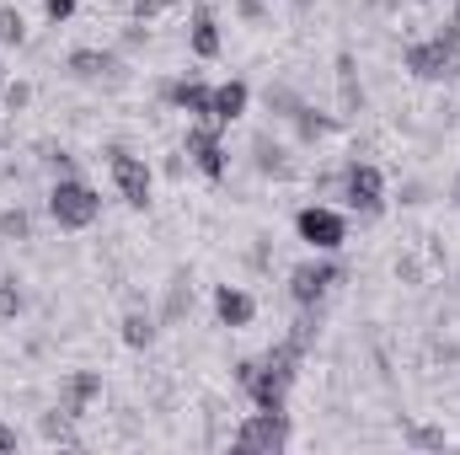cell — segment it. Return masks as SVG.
Listing matches in <instances>:
<instances>
[{
	"mask_svg": "<svg viewBox=\"0 0 460 455\" xmlns=\"http://www.w3.org/2000/svg\"><path fill=\"white\" fill-rule=\"evenodd\" d=\"M102 397V370H70L59 380V413L65 418H86V407Z\"/></svg>",
	"mask_w": 460,
	"mask_h": 455,
	"instance_id": "obj_13",
	"label": "cell"
},
{
	"mask_svg": "<svg viewBox=\"0 0 460 455\" xmlns=\"http://www.w3.org/2000/svg\"><path fill=\"white\" fill-rule=\"evenodd\" d=\"M22 306H27V295H22V284L5 273V279H0V322H16V317H22Z\"/></svg>",
	"mask_w": 460,
	"mask_h": 455,
	"instance_id": "obj_25",
	"label": "cell"
},
{
	"mask_svg": "<svg viewBox=\"0 0 460 455\" xmlns=\"http://www.w3.org/2000/svg\"><path fill=\"white\" fill-rule=\"evenodd\" d=\"M230 445L241 455H279L289 451V413H252V418H241V429L230 434Z\"/></svg>",
	"mask_w": 460,
	"mask_h": 455,
	"instance_id": "obj_6",
	"label": "cell"
},
{
	"mask_svg": "<svg viewBox=\"0 0 460 455\" xmlns=\"http://www.w3.org/2000/svg\"><path fill=\"white\" fill-rule=\"evenodd\" d=\"M182 156H188V166H193V172H204L209 183H220V177L230 172L226 139H220V123H215V118H199V123L188 129V139H182Z\"/></svg>",
	"mask_w": 460,
	"mask_h": 455,
	"instance_id": "obj_9",
	"label": "cell"
},
{
	"mask_svg": "<svg viewBox=\"0 0 460 455\" xmlns=\"http://www.w3.org/2000/svg\"><path fill=\"white\" fill-rule=\"evenodd\" d=\"M161 103H166L172 113L209 118V108H215V86H204V81H193V76H177V81L161 86Z\"/></svg>",
	"mask_w": 460,
	"mask_h": 455,
	"instance_id": "obj_12",
	"label": "cell"
},
{
	"mask_svg": "<svg viewBox=\"0 0 460 455\" xmlns=\"http://www.w3.org/2000/svg\"><path fill=\"white\" fill-rule=\"evenodd\" d=\"M0 97H5V108H11V113H22V108L32 103V86H27V81H11V86H5Z\"/></svg>",
	"mask_w": 460,
	"mask_h": 455,
	"instance_id": "obj_27",
	"label": "cell"
},
{
	"mask_svg": "<svg viewBox=\"0 0 460 455\" xmlns=\"http://www.w3.org/2000/svg\"><path fill=\"white\" fill-rule=\"evenodd\" d=\"M338 284H343V263H332V252H316L311 263L289 268V300L295 306H322Z\"/></svg>",
	"mask_w": 460,
	"mask_h": 455,
	"instance_id": "obj_5",
	"label": "cell"
},
{
	"mask_svg": "<svg viewBox=\"0 0 460 455\" xmlns=\"http://www.w3.org/2000/svg\"><path fill=\"white\" fill-rule=\"evenodd\" d=\"M49 172H59V177H70V166H75V156L70 150H59V145H43V156H38Z\"/></svg>",
	"mask_w": 460,
	"mask_h": 455,
	"instance_id": "obj_26",
	"label": "cell"
},
{
	"mask_svg": "<svg viewBox=\"0 0 460 455\" xmlns=\"http://www.w3.org/2000/svg\"><path fill=\"white\" fill-rule=\"evenodd\" d=\"M155 327H161L155 311H139V306L123 311V343H128V348H150V343H155Z\"/></svg>",
	"mask_w": 460,
	"mask_h": 455,
	"instance_id": "obj_20",
	"label": "cell"
},
{
	"mask_svg": "<svg viewBox=\"0 0 460 455\" xmlns=\"http://www.w3.org/2000/svg\"><path fill=\"white\" fill-rule=\"evenodd\" d=\"M75 11H81V0H43V16H49L54 27H59V22H70Z\"/></svg>",
	"mask_w": 460,
	"mask_h": 455,
	"instance_id": "obj_28",
	"label": "cell"
},
{
	"mask_svg": "<svg viewBox=\"0 0 460 455\" xmlns=\"http://www.w3.org/2000/svg\"><path fill=\"white\" fill-rule=\"evenodd\" d=\"M252 172L257 177H273V183H289L295 177V150L262 129V134H252Z\"/></svg>",
	"mask_w": 460,
	"mask_h": 455,
	"instance_id": "obj_11",
	"label": "cell"
},
{
	"mask_svg": "<svg viewBox=\"0 0 460 455\" xmlns=\"http://www.w3.org/2000/svg\"><path fill=\"white\" fill-rule=\"evenodd\" d=\"M338 193H343L348 210H353V215H364V220L385 215V172H380V166H369V161H348L343 177H338Z\"/></svg>",
	"mask_w": 460,
	"mask_h": 455,
	"instance_id": "obj_4",
	"label": "cell"
},
{
	"mask_svg": "<svg viewBox=\"0 0 460 455\" xmlns=\"http://www.w3.org/2000/svg\"><path fill=\"white\" fill-rule=\"evenodd\" d=\"M402 70L412 81H460V16H450L429 38H412L402 49Z\"/></svg>",
	"mask_w": 460,
	"mask_h": 455,
	"instance_id": "obj_2",
	"label": "cell"
},
{
	"mask_svg": "<svg viewBox=\"0 0 460 455\" xmlns=\"http://www.w3.org/2000/svg\"><path fill=\"white\" fill-rule=\"evenodd\" d=\"M49 220L59 230H86L102 220V193L92 188V183H81L75 172L70 177H54V188H49Z\"/></svg>",
	"mask_w": 460,
	"mask_h": 455,
	"instance_id": "obj_3",
	"label": "cell"
},
{
	"mask_svg": "<svg viewBox=\"0 0 460 455\" xmlns=\"http://www.w3.org/2000/svg\"><path fill=\"white\" fill-rule=\"evenodd\" d=\"M289 129H295V139H300V145H322V139L338 129V118H332V113H316L311 103H300V113L289 118Z\"/></svg>",
	"mask_w": 460,
	"mask_h": 455,
	"instance_id": "obj_17",
	"label": "cell"
},
{
	"mask_svg": "<svg viewBox=\"0 0 460 455\" xmlns=\"http://www.w3.org/2000/svg\"><path fill=\"white\" fill-rule=\"evenodd\" d=\"M246 108H252V86H246V81H226V86H215V108H209V118L226 129V123H235V118H246Z\"/></svg>",
	"mask_w": 460,
	"mask_h": 455,
	"instance_id": "obj_16",
	"label": "cell"
},
{
	"mask_svg": "<svg viewBox=\"0 0 460 455\" xmlns=\"http://www.w3.org/2000/svg\"><path fill=\"white\" fill-rule=\"evenodd\" d=\"M407 440H412V445H423V451H439V445H445V434H439V429H407Z\"/></svg>",
	"mask_w": 460,
	"mask_h": 455,
	"instance_id": "obj_29",
	"label": "cell"
},
{
	"mask_svg": "<svg viewBox=\"0 0 460 455\" xmlns=\"http://www.w3.org/2000/svg\"><path fill=\"white\" fill-rule=\"evenodd\" d=\"M450 204L460 210V172H456V183H450Z\"/></svg>",
	"mask_w": 460,
	"mask_h": 455,
	"instance_id": "obj_34",
	"label": "cell"
},
{
	"mask_svg": "<svg viewBox=\"0 0 460 455\" xmlns=\"http://www.w3.org/2000/svg\"><path fill=\"white\" fill-rule=\"evenodd\" d=\"M429 5H450V0H429Z\"/></svg>",
	"mask_w": 460,
	"mask_h": 455,
	"instance_id": "obj_36",
	"label": "cell"
},
{
	"mask_svg": "<svg viewBox=\"0 0 460 455\" xmlns=\"http://www.w3.org/2000/svg\"><path fill=\"white\" fill-rule=\"evenodd\" d=\"M215 317H220V327L241 333V327L257 322V300H252L241 284H220V290H215Z\"/></svg>",
	"mask_w": 460,
	"mask_h": 455,
	"instance_id": "obj_15",
	"label": "cell"
},
{
	"mask_svg": "<svg viewBox=\"0 0 460 455\" xmlns=\"http://www.w3.org/2000/svg\"><path fill=\"white\" fill-rule=\"evenodd\" d=\"M32 236V215L22 210V204H11L5 215H0V241H27Z\"/></svg>",
	"mask_w": 460,
	"mask_h": 455,
	"instance_id": "obj_23",
	"label": "cell"
},
{
	"mask_svg": "<svg viewBox=\"0 0 460 455\" xmlns=\"http://www.w3.org/2000/svg\"><path fill=\"white\" fill-rule=\"evenodd\" d=\"M300 359H305V348H295V343H273L268 353H257V375L241 386L246 397H252V407H262V413H284L289 407V386H295V375H300Z\"/></svg>",
	"mask_w": 460,
	"mask_h": 455,
	"instance_id": "obj_1",
	"label": "cell"
},
{
	"mask_svg": "<svg viewBox=\"0 0 460 455\" xmlns=\"http://www.w3.org/2000/svg\"><path fill=\"white\" fill-rule=\"evenodd\" d=\"M188 49H193L199 59H220L226 38H220V16H215V5H193V16H188Z\"/></svg>",
	"mask_w": 460,
	"mask_h": 455,
	"instance_id": "obj_14",
	"label": "cell"
},
{
	"mask_svg": "<svg viewBox=\"0 0 460 455\" xmlns=\"http://www.w3.org/2000/svg\"><path fill=\"white\" fill-rule=\"evenodd\" d=\"M70 424H75V418H65L59 407H54V413H43V440H49V445H81Z\"/></svg>",
	"mask_w": 460,
	"mask_h": 455,
	"instance_id": "obj_22",
	"label": "cell"
},
{
	"mask_svg": "<svg viewBox=\"0 0 460 455\" xmlns=\"http://www.w3.org/2000/svg\"><path fill=\"white\" fill-rule=\"evenodd\" d=\"M70 81H86V86H108V81H123V59L113 49H75L65 59Z\"/></svg>",
	"mask_w": 460,
	"mask_h": 455,
	"instance_id": "obj_10",
	"label": "cell"
},
{
	"mask_svg": "<svg viewBox=\"0 0 460 455\" xmlns=\"http://www.w3.org/2000/svg\"><path fill=\"white\" fill-rule=\"evenodd\" d=\"M0 43H5V49H22V43H27V22H22L16 5H0Z\"/></svg>",
	"mask_w": 460,
	"mask_h": 455,
	"instance_id": "obj_24",
	"label": "cell"
},
{
	"mask_svg": "<svg viewBox=\"0 0 460 455\" xmlns=\"http://www.w3.org/2000/svg\"><path fill=\"white\" fill-rule=\"evenodd\" d=\"M0 451H16V429H5V424H0Z\"/></svg>",
	"mask_w": 460,
	"mask_h": 455,
	"instance_id": "obj_33",
	"label": "cell"
},
{
	"mask_svg": "<svg viewBox=\"0 0 460 455\" xmlns=\"http://www.w3.org/2000/svg\"><path fill=\"white\" fill-rule=\"evenodd\" d=\"M230 375H235V386H246V380L257 375V359H235V370H230Z\"/></svg>",
	"mask_w": 460,
	"mask_h": 455,
	"instance_id": "obj_30",
	"label": "cell"
},
{
	"mask_svg": "<svg viewBox=\"0 0 460 455\" xmlns=\"http://www.w3.org/2000/svg\"><path fill=\"white\" fill-rule=\"evenodd\" d=\"M402 204H423V183H407L402 188Z\"/></svg>",
	"mask_w": 460,
	"mask_h": 455,
	"instance_id": "obj_32",
	"label": "cell"
},
{
	"mask_svg": "<svg viewBox=\"0 0 460 455\" xmlns=\"http://www.w3.org/2000/svg\"><path fill=\"white\" fill-rule=\"evenodd\" d=\"M108 172H113V188L128 210H150V183L155 177H150V161L145 156H134L123 145H108Z\"/></svg>",
	"mask_w": 460,
	"mask_h": 455,
	"instance_id": "obj_8",
	"label": "cell"
},
{
	"mask_svg": "<svg viewBox=\"0 0 460 455\" xmlns=\"http://www.w3.org/2000/svg\"><path fill=\"white\" fill-rule=\"evenodd\" d=\"M262 103H268V113H273V118H284V123H289V118L300 113V92H289L284 81H279V86H268V97H262Z\"/></svg>",
	"mask_w": 460,
	"mask_h": 455,
	"instance_id": "obj_21",
	"label": "cell"
},
{
	"mask_svg": "<svg viewBox=\"0 0 460 455\" xmlns=\"http://www.w3.org/2000/svg\"><path fill=\"white\" fill-rule=\"evenodd\" d=\"M338 103H343V113H364V86H358L353 54H338Z\"/></svg>",
	"mask_w": 460,
	"mask_h": 455,
	"instance_id": "obj_18",
	"label": "cell"
},
{
	"mask_svg": "<svg viewBox=\"0 0 460 455\" xmlns=\"http://www.w3.org/2000/svg\"><path fill=\"white\" fill-rule=\"evenodd\" d=\"M0 92H5V65H0Z\"/></svg>",
	"mask_w": 460,
	"mask_h": 455,
	"instance_id": "obj_35",
	"label": "cell"
},
{
	"mask_svg": "<svg viewBox=\"0 0 460 455\" xmlns=\"http://www.w3.org/2000/svg\"><path fill=\"white\" fill-rule=\"evenodd\" d=\"M295 236L311 252H343L348 220H343V210H332V204H305V210H295Z\"/></svg>",
	"mask_w": 460,
	"mask_h": 455,
	"instance_id": "obj_7",
	"label": "cell"
},
{
	"mask_svg": "<svg viewBox=\"0 0 460 455\" xmlns=\"http://www.w3.org/2000/svg\"><path fill=\"white\" fill-rule=\"evenodd\" d=\"M188 306H193V279H188V273H172L166 300H161V311H155V317L172 327V322H182V311H188Z\"/></svg>",
	"mask_w": 460,
	"mask_h": 455,
	"instance_id": "obj_19",
	"label": "cell"
},
{
	"mask_svg": "<svg viewBox=\"0 0 460 455\" xmlns=\"http://www.w3.org/2000/svg\"><path fill=\"white\" fill-rule=\"evenodd\" d=\"M235 11H241L246 22H262V16H268V11H262V0H235Z\"/></svg>",
	"mask_w": 460,
	"mask_h": 455,
	"instance_id": "obj_31",
	"label": "cell"
}]
</instances>
